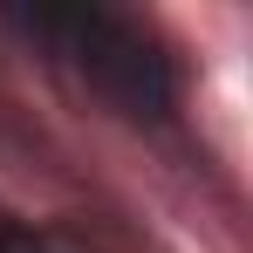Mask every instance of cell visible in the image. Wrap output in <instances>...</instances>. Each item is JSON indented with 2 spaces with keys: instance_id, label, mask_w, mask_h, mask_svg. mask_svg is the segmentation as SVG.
Instances as JSON below:
<instances>
[{
  "instance_id": "6da1fadb",
  "label": "cell",
  "mask_w": 253,
  "mask_h": 253,
  "mask_svg": "<svg viewBox=\"0 0 253 253\" xmlns=\"http://www.w3.org/2000/svg\"><path fill=\"white\" fill-rule=\"evenodd\" d=\"M0 253H35L28 240H14V233H0Z\"/></svg>"
}]
</instances>
